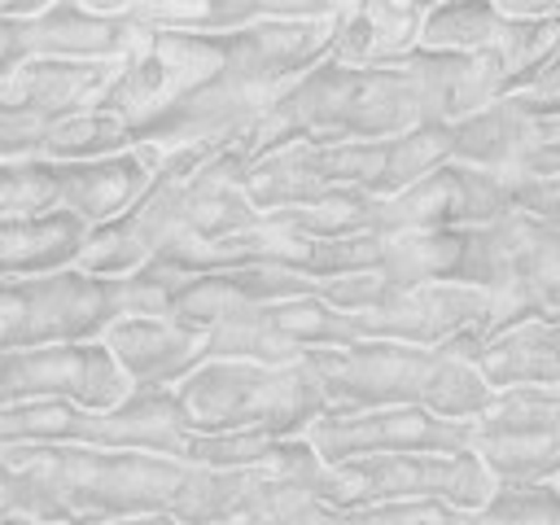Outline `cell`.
<instances>
[{
	"label": "cell",
	"instance_id": "52a82bcc",
	"mask_svg": "<svg viewBox=\"0 0 560 525\" xmlns=\"http://www.w3.org/2000/svg\"><path fill=\"white\" fill-rule=\"evenodd\" d=\"M114 319L118 280H96L83 271L0 280V350L96 341Z\"/></svg>",
	"mask_w": 560,
	"mask_h": 525
},
{
	"label": "cell",
	"instance_id": "e575fe53",
	"mask_svg": "<svg viewBox=\"0 0 560 525\" xmlns=\"http://www.w3.org/2000/svg\"><path fill=\"white\" fill-rule=\"evenodd\" d=\"M0 525H39V521H31V516H4Z\"/></svg>",
	"mask_w": 560,
	"mask_h": 525
},
{
	"label": "cell",
	"instance_id": "1f68e13d",
	"mask_svg": "<svg viewBox=\"0 0 560 525\" xmlns=\"http://www.w3.org/2000/svg\"><path fill=\"white\" fill-rule=\"evenodd\" d=\"M534 319H560V271L534 289Z\"/></svg>",
	"mask_w": 560,
	"mask_h": 525
},
{
	"label": "cell",
	"instance_id": "30bf717a",
	"mask_svg": "<svg viewBox=\"0 0 560 525\" xmlns=\"http://www.w3.org/2000/svg\"><path fill=\"white\" fill-rule=\"evenodd\" d=\"M363 341L346 311L324 298H284L262 302L210 332V359H249V363H302L315 350H337Z\"/></svg>",
	"mask_w": 560,
	"mask_h": 525
},
{
	"label": "cell",
	"instance_id": "4fadbf2b",
	"mask_svg": "<svg viewBox=\"0 0 560 525\" xmlns=\"http://www.w3.org/2000/svg\"><path fill=\"white\" fill-rule=\"evenodd\" d=\"M306 442L324 464L363 455H411V451H472V420H446L429 407H368L324 411Z\"/></svg>",
	"mask_w": 560,
	"mask_h": 525
},
{
	"label": "cell",
	"instance_id": "d6a6232c",
	"mask_svg": "<svg viewBox=\"0 0 560 525\" xmlns=\"http://www.w3.org/2000/svg\"><path fill=\"white\" fill-rule=\"evenodd\" d=\"M512 385H538V389H547V394L560 398V368H529V372H521Z\"/></svg>",
	"mask_w": 560,
	"mask_h": 525
},
{
	"label": "cell",
	"instance_id": "ac0fdd59",
	"mask_svg": "<svg viewBox=\"0 0 560 525\" xmlns=\"http://www.w3.org/2000/svg\"><path fill=\"white\" fill-rule=\"evenodd\" d=\"M171 149L136 144L96 162H61V210L79 214L88 228L122 219L158 179Z\"/></svg>",
	"mask_w": 560,
	"mask_h": 525
},
{
	"label": "cell",
	"instance_id": "5bb4252c",
	"mask_svg": "<svg viewBox=\"0 0 560 525\" xmlns=\"http://www.w3.org/2000/svg\"><path fill=\"white\" fill-rule=\"evenodd\" d=\"M324 459L306 438L293 442V451L267 459V464H245V468H188L171 516L184 525H241L258 516L267 503H276L289 486L319 477Z\"/></svg>",
	"mask_w": 560,
	"mask_h": 525
},
{
	"label": "cell",
	"instance_id": "6da1fadb",
	"mask_svg": "<svg viewBox=\"0 0 560 525\" xmlns=\"http://www.w3.org/2000/svg\"><path fill=\"white\" fill-rule=\"evenodd\" d=\"M31 490V521L39 525H101L144 512H171L188 464L149 451L105 446H0Z\"/></svg>",
	"mask_w": 560,
	"mask_h": 525
},
{
	"label": "cell",
	"instance_id": "d4e9b609",
	"mask_svg": "<svg viewBox=\"0 0 560 525\" xmlns=\"http://www.w3.org/2000/svg\"><path fill=\"white\" fill-rule=\"evenodd\" d=\"M122 149H136V136L122 122H114L109 114L83 109L74 118H61L57 127H48L39 158L44 162H96V158H109Z\"/></svg>",
	"mask_w": 560,
	"mask_h": 525
},
{
	"label": "cell",
	"instance_id": "ffe728a7",
	"mask_svg": "<svg viewBox=\"0 0 560 525\" xmlns=\"http://www.w3.org/2000/svg\"><path fill=\"white\" fill-rule=\"evenodd\" d=\"M424 9L429 4H394V0L346 4L328 61L350 66V70H376V66H394L411 57L420 48Z\"/></svg>",
	"mask_w": 560,
	"mask_h": 525
},
{
	"label": "cell",
	"instance_id": "d6986e66",
	"mask_svg": "<svg viewBox=\"0 0 560 525\" xmlns=\"http://www.w3.org/2000/svg\"><path fill=\"white\" fill-rule=\"evenodd\" d=\"M144 31L109 4H48L26 22V61H122Z\"/></svg>",
	"mask_w": 560,
	"mask_h": 525
},
{
	"label": "cell",
	"instance_id": "5b68a950",
	"mask_svg": "<svg viewBox=\"0 0 560 525\" xmlns=\"http://www.w3.org/2000/svg\"><path fill=\"white\" fill-rule=\"evenodd\" d=\"M490 490L494 477L472 451H411V455H363L346 464H324L319 499L328 508L433 499L472 512L490 499Z\"/></svg>",
	"mask_w": 560,
	"mask_h": 525
},
{
	"label": "cell",
	"instance_id": "2e32d148",
	"mask_svg": "<svg viewBox=\"0 0 560 525\" xmlns=\"http://www.w3.org/2000/svg\"><path fill=\"white\" fill-rule=\"evenodd\" d=\"M96 341L122 368L131 394L171 389L210 359V332L184 328L158 315H118L114 324H105Z\"/></svg>",
	"mask_w": 560,
	"mask_h": 525
},
{
	"label": "cell",
	"instance_id": "4316f807",
	"mask_svg": "<svg viewBox=\"0 0 560 525\" xmlns=\"http://www.w3.org/2000/svg\"><path fill=\"white\" fill-rule=\"evenodd\" d=\"M61 210V162H0V219Z\"/></svg>",
	"mask_w": 560,
	"mask_h": 525
},
{
	"label": "cell",
	"instance_id": "cb8c5ba5",
	"mask_svg": "<svg viewBox=\"0 0 560 525\" xmlns=\"http://www.w3.org/2000/svg\"><path fill=\"white\" fill-rule=\"evenodd\" d=\"M376 201L381 197H368V192H324L306 206H289V210H276V219H284L289 228H298L302 236L311 241H346V236H368L372 223H376ZM376 236V232H372Z\"/></svg>",
	"mask_w": 560,
	"mask_h": 525
},
{
	"label": "cell",
	"instance_id": "277c9868",
	"mask_svg": "<svg viewBox=\"0 0 560 525\" xmlns=\"http://www.w3.org/2000/svg\"><path fill=\"white\" fill-rule=\"evenodd\" d=\"M184 420L197 433H271L306 438L328 411L311 363H249L206 359L179 385H171Z\"/></svg>",
	"mask_w": 560,
	"mask_h": 525
},
{
	"label": "cell",
	"instance_id": "484cf974",
	"mask_svg": "<svg viewBox=\"0 0 560 525\" xmlns=\"http://www.w3.org/2000/svg\"><path fill=\"white\" fill-rule=\"evenodd\" d=\"M464 525H560V494L551 481H494L490 499L464 512Z\"/></svg>",
	"mask_w": 560,
	"mask_h": 525
},
{
	"label": "cell",
	"instance_id": "9c48e42d",
	"mask_svg": "<svg viewBox=\"0 0 560 525\" xmlns=\"http://www.w3.org/2000/svg\"><path fill=\"white\" fill-rule=\"evenodd\" d=\"M420 48L494 57L508 83L503 96H512L525 83H534L551 61H560V13L538 22H516V18H503L494 0L429 4L420 26Z\"/></svg>",
	"mask_w": 560,
	"mask_h": 525
},
{
	"label": "cell",
	"instance_id": "d590c367",
	"mask_svg": "<svg viewBox=\"0 0 560 525\" xmlns=\"http://www.w3.org/2000/svg\"><path fill=\"white\" fill-rule=\"evenodd\" d=\"M551 486H556V494H560V477H556V481H551Z\"/></svg>",
	"mask_w": 560,
	"mask_h": 525
},
{
	"label": "cell",
	"instance_id": "7402d4cb",
	"mask_svg": "<svg viewBox=\"0 0 560 525\" xmlns=\"http://www.w3.org/2000/svg\"><path fill=\"white\" fill-rule=\"evenodd\" d=\"M407 61L420 70L438 122H464V118L481 114L486 105H494V101L508 92L503 70H499L494 57H477V52H429V48H416Z\"/></svg>",
	"mask_w": 560,
	"mask_h": 525
},
{
	"label": "cell",
	"instance_id": "e0dca14e",
	"mask_svg": "<svg viewBox=\"0 0 560 525\" xmlns=\"http://www.w3.org/2000/svg\"><path fill=\"white\" fill-rule=\"evenodd\" d=\"M381 271L398 289H407V284H472V289L490 293V284H494L486 228H438V232L385 236Z\"/></svg>",
	"mask_w": 560,
	"mask_h": 525
},
{
	"label": "cell",
	"instance_id": "f1b7e54d",
	"mask_svg": "<svg viewBox=\"0 0 560 525\" xmlns=\"http://www.w3.org/2000/svg\"><path fill=\"white\" fill-rule=\"evenodd\" d=\"M332 525H464L459 508L416 499V503H372V508H337Z\"/></svg>",
	"mask_w": 560,
	"mask_h": 525
},
{
	"label": "cell",
	"instance_id": "44dd1931",
	"mask_svg": "<svg viewBox=\"0 0 560 525\" xmlns=\"http://www.w3.org/2000/svg\"><path fill=\"white\" fill-rule=\"evenodd\" d=\"M88 223L70 210L0 219V280H31L52 271H74Z\"/></svg>",
	"mask_w": 560,
	"mask_h": 525
},
{
	"label": "cell",
	"instance_id": "83f0119b",
	"mask_svg": "<svg viewBox=\"0 0 560 525\" xmlns=\"http://www.w3.org/2000/svg\"><path fill=\"white\" fill-rule=\"evenodd\" d=\"M516 114H521L516 144L503 175L525 184H560V114H529V109H516Z\"/></svg>",
	"mask_w": 560,
	"mask_h": 525
},
{
	"label": "cell",
	"instance_id": "9a60e30c",
	"mask_svg": "<svg viewBox=\"0 0 560 525\" xmlns=\"http://www.w3.org/2000/svg\"><path fill=\"white\" fill-rule=\"evenodd\" d=\"M490 319V293L472 284H381L372 306L354 311L350 324L363 341H402V346H446L464 332H477Z\"/></svg>",
	"mask_w": 560,
	"mask_h": 525
},
{
	"label": "cell",
	"instance_id": "7c38bea8",
	"mask_svg": "<svg viewBox=\"0 0 560 525\" xmlns=\"http://www.w3.org/2000/svg\"><path fill=\"white\" fill-rule=\"evenodd\" d=\"M512 206V184L503 171H481L464 162H446L416 179L411 188L376 201V236L438 232V228H486Z\"/></svg>",
	"mask_w": 560,
	"mask_h": 525
},
{
	"label": "cell",
	"instance_id": "ba28073f",
	"mask_svg": "<svg viewBox=\"0 0 560 525\" xmlns=\"http://www.w3.org/2000/svg\"><path fill=\"white\" fill-rule=\"evenodd\" d=\"M118 61H22L0 79V162L39 158L48 127L92 109Z\"/></svg>",
	"mask_w": 560,
	"mask_h": 525
},
{
	"label": "cell",
	"instance_id": "836d02e7",
	"mask_svg": "<svg viewBox=\"0 0 560 525\" xmlns=\"http://www.w3.org/2000/svg\"><path fill=\"white\" fill-rule=\"evenodd\" d=\"M101 525H184L171 512H144V516H122V521H101Z\"/></svg>",
	"mask_w": 560,
	"mask_h": 525
},
{
	"label": "cell",
	"instance_id": "4dcf8cb0",
	"mask_svg": "<svg viewBox=\"0 0 560 525\" xmlns=\"http://www.w3.org/2000/svg\"><path fill=\"white\" fill-rule=\"evenodd\" d=\"M26 61V22H4L0 18V79Z\"/></svg>",
	"mask_w": 560,
	"mask_h": 525
},
{
	"label": "cell",
	"instance_id": "603a6c76",
	"mask_svg": "<svg viewBox=\"0 0 560 525\" xmlns=\"http://www.w3.org/2000/svg\"><path fill=\"white\" fill-rule=\"evenodd\" d=\"M472 455L494 481H556L560 477V424L547 429H472Z\"/></svg>",
	"mask_w": 560,
	"mask_h": 525
},
{
	"label": "cell",
	"instance_id": "3957f363",
	"mask_svg": "<svg viewBox=\"0 0 560 525\" xmlns=\"http://www.w3.org/2000/svg\"><path fill=\"white\" fill-rule=\"evenodd\" d=\"M328 411H368V407H429L446 420H477L494 385L459 354L442 346H402V341H354L337 350L306 354Z\"/></svg>",
	"mask_w": 560,
	"mask_h": 525
},
{
	"label": "cell",
	"instance_id": "f546056e",
	"mask_svg": "<svg viewBox=\"0 0 560 525\" xmlns=\"http://www.w3.org/2000/svg\"><path fill=\"white\" fill-rule=\"evenodd\" d=\"M4 516H31V490L9 464H0V521Z\"/></svg>",
	"mask_w": 560,
	"mask_h": 525
},
{
	"label": "cell",
	"instance_id": "7a4b0ae2",
	"mask_svg": "<svg viewBox=\"0 0 560 525\" xmlns=\"http://www.w3.org/2000/svg\"><path fill=\"white\" fill-rule=\"evenodd\" d=\"M446 162H455L451 122H424L394 140H341V144L298 140L245 171V197L254 201L258 214L306 206L341 188L368 197H394Z\"/></svg>",
	"mask_w": 560,
	"mask_h": 525
},
{
	"label": "cell",
	"instance_id": "8fae6325",
	"mask_svg": "<svg viewBox=\"0 0 560 525\" xmlns=\"http://www.w3.org/2000/svg\"><path fill=\"white\" fill-rule=\"evenodd\" d=\"M70 398L109 411L131 398V385L101 341H61L35 350H0V407Z\"/></svg>",
	"mask_w": 560,
	"mask_h": 525
},
{
	"label": "cell",
	"instance_id": "8992f818",
	"mask_svg": "<svg viewBox=\"0 0 560 525\" xmlns=\"http://www.w3.org/2000/svg\"><path fill=\"white\" fill-rule=\"evenodd\" d=\"M228 57V35H162L144 31V39L118 61L105 96L92 105L122 122L131 136L162 122L192 92H201Z\"/></svg>",
	"mask_w": 560,
	"mask_h": 525
}]
</instances>
